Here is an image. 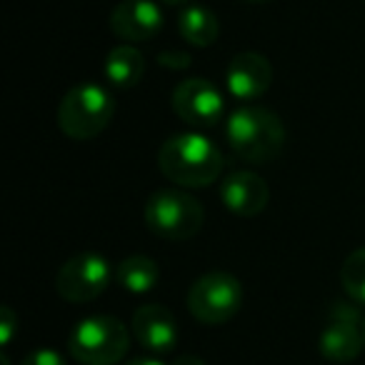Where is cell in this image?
Masks as SVG:
<instances>
[{"instance_id":"11","label":"cell","mask_w":365,"mask_h":365,"mask_svg":"<svg viewBox=\"0 0 365 365\" xmlns=\"http://www.w3.org/2000/svg\"><path fill=\"white\" fill-rule=\"evenodd\" d=\"M110 28L125 43L150 41L163 28V13L153 0H123L113 11Z\"/></svg>"},{"instance_id":"6","label":"cell","mask_w":365,"mask_h":365,"mask_svg":"<svg viewBox=\"0 0 365 365\" xmlns=\"http://www.w3.org/2000/svg\"><path fill=\"white\" fill-rule=\"evenodd\" d=\"M243 305V285L235 275L213 270L190 285L188 310L203 325H223Z\"/></svg>"},{"instance_id":"24","label":"cell","mask_w":365,"mask_h":365,"mask_svg":"<svg viewBox=\"0 0 365 365\" xmlns=\"http://www.w3.org/2000/svg\"><path fill=\"white\" fill-rule=\"evenodd\" d=\"M0 365H11V360H8V355H3V358H0Z\"/></svg>"},{"instance_id":"7","label":"cell","mask_w":365,"mask_h":365,"mask_svg":"<svg viewBox=\"0 0 365 365\" xmlns=\"http://www.w3.org/2000/svg\"><path fill=\"white\" fill-rule=\"evenodd\" d=\"M110 263L103 255L81 253L63 263V268L58 270L56 288L68 303H88V300H96L110 285Z\"/></svg>"},{"instance_id":"13","label":"cell","mask_w":365,"mask_h":365,"mask_svg":"<svg viewBox=\"0 0 365 365\" xmlns=\"http://www.w3.org/2000/svg\"><path fill=\"white\" fill-rule=\"evenodd\" d=\"M133 335L150 353H168L178 343V325L165 305L148 303L133 313Z\"/></svg>"},{"instance_id":"12","label":"cell","mask_w":365,"mask_h":365,"mask_svg":"<svg viewBox=\"0 0 365 365\" xmlns=\"http://www.w3.org/2000/svg\"><path fill=\"white\" fill-rule=\"evenodd\" d=\"M220 198L230 213L240 218H253L263 213L270 200L268 182L250 170H238L220 182Z\"/></svg>"},{"instance_id":"1","label":"cell","mask_w":365,"mask_h":365,"mask_svg":"<svg viewBox=\"0 0 365 365\" xmlns=\"http://www.w3.org/2000/svg\"><path fill=\"white\" fill-rule=\"evenodd\" d=\"M158 168L180 188H205L223 170V153L200 133H180L160 145Z\"/></svg>"},{"instance_id":"22","label":"cell","mask_w":365,"mask_h":365,"mask_svg":"<svg viewBox=\"0 0 365 365\" xmlns=\"http://www.w3.org/2000/svg\"><path fill=\"white\" fill-rule=\"evenodd\" d=\"M125 365H163L160 360H155V358H135V360H130V363H125Z\"/></svg>"},{"instance_id":"19","label":"cell","mask_w":365,"mask_h":365,"mask_svg":"<svg viewBox=\"0 0 365 365\" xmlns=\"http://www.w3.org/2000/svg\"><path fill=\"white\" fill-rule=\"evenodd\" d=\"M16 323H18L16 313H13L8 305H3V308H0V338H3V345L11 343L13 333H16V328H18Z\"/></svg>"},{"instance_id":"18","label":"cell","mask_w":365,"mask_h":365,"mask_svg":"<svg viewBox=\"0 0 365 365\" xmlns=\"http://www.w3.org/2000/svg\"><path fill=\"white\" fill-rule=\"evenodd\" d=\"M21 365H66V360H63V355L56 353V350L41 348V350H33L31 355H26V360H23Z\"/></svg>"},{"instance_id":"25","label":"cell","mask_w":365,"mask_h":365,"mask_svg":"<svg viewBox=\"0 0 365 365\" xmlns=\"http://www.w3.org/2000/svg\"><path fill=\"white\" fill-rule=\"evenodd\" d=\"M248 3H265V0H248Z\"/></svg>"},{"instance_id":"9","label":"cell","mask_w":365,"mask_h":365,"mask_svg":"<svg viewBox=\"0 0 365 365\" xmlns=\"http://www.w3.org/2000/svg\"><path fill=\"white\" fill-rule=\"evenodd\" d=\"M173 110L180 120L195 128H213L220 123L225 103L220 91L205 78H188L173 91Z\"/></svg>"},{"instance_id":"15","label":"cell","mask_w":365,"mask_h":365,"mask_svg":"<svg viewBox=\"0 0 365 365\" xmlns=\"http://www.w3.org/2000/svg\"><path fill=\"white\" fill-rule=\"evenodd\" d=\"M178 31H180L182 41L190 46L208 48L218 41L220 36V23L215 13H210L203 6H188L182 8L180 18H178Z\"/></svg>"},{"instance_id":"14","label":"cell","mask_w":365,"mask_h":365,"mask_svg":"<svg viewBox=\"0 0 365 365\" xmlns=\"http://www.w3.org/2000/svg\"><path fill=\"white\" fill-rule=\"evenodd\" d=\"M145 73V61L143 53L135 46H118L108 53L106 58V78L115 88H135Z\"/></svg>"},{"instance_id":"10","label":"cell","mask_w":365,"mask_h":365,"mask_svg":"<svg viewBox=\"0 0 365 365\" xmlns=\"http://www.w3.org/2000/svg\"><path fill=\"white\" fill-rule=\"evenodd\" d=\"M270 83H273V66L260 53H240L228 63L225 86L230 96L238 101H258L260 96L268 93Z\"/></svg>"},{"instance_id":"3","label":"cell","mask_w":365,"mask_h":365,"mask_svg":"<svg viewBox=\"0 0 365 365\" xmlns=\"http://www.w3.org/2000/svg\"><path fill=\"white\" fill-rule=\"evenodd\" d=\"M113 113L115 101L106 88L81 83L63 96L58 106V128L73 140H91L110 125Z\"/></svg>"},{"instance_id":"8","label":"cell","mask_w":365,"mask_h":365,"mask_svg":"<svg viewBox=\"0 0 365 365\" xmlns=\"http://www.w3.org/2000/svg\"><path fill=\"white\" fill-rule=\"evenodd\" d=\"M360 315L350 303H333L328 318L320 330L318 348L320 355L330 363H350L358 358L365 345V335H360Z\"/></svg>"},{"instance_id":"4","label":"cell","mask_w":365,"mask_h":365,"mask_svg":"<svg viewBox=\"0 0 365 365\" xmlns=\"http://www.w3.org/2000/svg\"><path fill=\"white\" fill-rule=\"evenodd\" d=\"M68 348L83 365H115L130 348V333L113 315H93L73 328Z\"/></svg>"},{"instance_id":"2","label":"cell","mask_w":365,"mask_h":365,"mask_svg":"<svg viewBox=\"0 0 365 365\" xmlns=\"http://www.w3.org/2000/svg\"><path fill=\"white\" fill-rule=\"evenodd\" d=\"M225 138L235 155L250 163H270L283 153L285 128L273 110L260 106H240L225 123Z\"/></svg>"},{"instance_id":"26","label":"cell","mask_w":365,"mask_h":365,"mask_svg":"<svg viewBox=\"0 0 365 365\" xmlns=\"http://www.w3.org/2000/svg\"><path fill=\"white\" fill-rule=\"evenodd\" d=\"M363 335H365V328H363Z\"/></svg>"},{"instance_id":"16","label":"cell","mask_w":365,"mask_h":365,"mask_svg":"<svg viewBox=\"0 0 365 365\" xmlns=\"http://www.w3.org/2000/svg\"><path fill=\"white\" fill-rule=\"evenodd\" d=\"M115 278L128 293H148L155 288L158 278H160V268L153 258L148 255H128L115 270Z\"/></svg>"},{"instance_id":"20","label":"cell","mask_w":365,"mask_h":365,"mask_svg":"<svg viewBox=\"0 0 365 365\" xmlns=\"http://www.w3.org/2000/svg\"><path fill=\"white\" fill-rule=\"evenodd\" d=\"M158 63L170 71H180V68H188L190 66V56L188 53H180V51H163L158 56Z\"/></svg>"},{"instance_id":"23","label":"cell","mask_w":365,"mask_h":365,"mask_svg":"<svg viewBox=\"0 0 365 365\" xmlns=\"http://www.w3.org/2000/svg\"><path fill=\"white\" fill-rule=\"evenodd\" d=\"M163 3H168V6H180V3H188V0H163Z\"/></svg>"},{"instance_id":"21","label":"cell","mask_w":365,"mask_h":365,"mask_svg":"<svg viewBox=\"0 0 365 365\" xmlns=\"http://www.w3.org/2000/svg\"><path fill=\"white\" fill-rule=\"evenodd\" d=\"M173 365H205V360L198 358V355H180Z\"/></svg>"},{"instance_id":"17","label":"cell","mask_w":365,"mask_h":365,"mask_svg":"<svg viewBox=\"0 0 365 365\" xmlns=\"http://www.w3.org/2000/svg\"><path fill=\"white\" fill-rule=\"evenodd\" d=\"M340 285L353 303L365 305V248H358L340 265Z\"/></svg>"},{"instance_id":"5","label":"cell","mask_w":365,"mask_h":365,"mask_svg":"<svg viewBox=\"0 0 365 365\" xmlns=\"http://www.w3.org/2000/svg\"><path fill=\"white\" fill-rule=\"evenodd\" d=\"M205 210L182 190H158L145 203V225L165 240H188L203 228Z\"/></svg>"}]
</instances>
